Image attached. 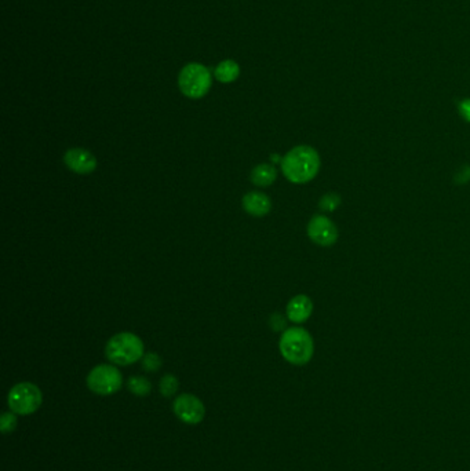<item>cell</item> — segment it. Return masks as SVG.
<instances>
[{
  "instance_id": "cell-1",
  "label": "cell",
  "mask_w": 470,
  "mask_h": 471,
  "mask_svg": "<svg viewBox=\"0 0 470 471\" xmlns=\"http://www.w3.org/2000/svg\"><path fill=\"white\" fill-rule=\"evenodd\" d=\"M320 170L319 153L307 145L292 147L281 160V171L292 184H307Z\"/></svg>"
},
{
  "instance_id": "cell-2",
  "label": "cell",
  "mask_w": 470,
  "mask_h": 471,
  "mask_svg": "<svg viewBox=\"0 0 470 471\" xmlns=\"http://www.w3.org/2000/svg\"><path fill=\"white\" fill-rule=\"evenodd\" d=\"M279 348L283 359L292 365L307 364L315 352V343L310 334L301 327L285 330L280 338Z\"/></svg>"
},
{
  "instance_id": "cell-3",
  "label": "cell",
  "mask_w": 470,
  "mask_h": 471,
  "mask_svg": "<svg viewBox=\"0 0 470 471\" xmlns=\"http://www.w3.org/2000/svg\"><path fill=\"white\" fill-rule=\"evenodd\" d=\"M106 359L116 365H130L143 357V342L131 333L112 337L105 348Z\"/></svg>"
},
{
  "instance_id": "cell-4",
  "label": "cell",
  "mask_w": 470,
  "mask_h": 471,
  "mask_svg": "<svg viewBox=\"0 0 470 471\" xmlns=\"http://www.w3.org/2000/svg\"><path fill=\"white\" fill-rule=\"evenodd\" d=\"M178 84L185 97L199 99L210 91L213 79L210 71L204 65L192 62L183 68L178 76Z\"/></svg>"
},
{
  "instance_id": "cell-5",
  "label": "cell",
  "mask_w": 470,
  "mask_h": 471,
  "mask_svg": "<svg viewBox=\"0 0 470 471\" xmlns=\"http://www.w3.org/2000/svg\"><path fill=\"white\" fill-rule=\"evenodd\" d=\"M43 402V394L40 389L31 383L23 382L12 387L8 396V404L12 412L17 415H32L35 413Z\"/></svg>"
},
{
  "instance_id": "cell-6",
  "label": "cell",
  "mask_w": 470,
  "mask_h": 471,
  "mask_svg": "<svg viewBox=\"0 0 470 471\" xmlns=\"http://www.w3.org/2000/svg\"><path fill=\"white\" fill-rule=\"evenodd\" d=\"M123 376L120 371L108 364H101L93 368L87 376L89 389L98 396H110L121 389Z\"/></svg>"
},
{
  "instance_id": "cell-7",
  "label": "cell",
  "mask_w": 470,
  "mask_h": 471,
  "mask_svg": "<svg viewBox=\"0 0 470 471\" xmlns=\"http://www.w3.org/2000/svg\"><path fill=\"white\" fill-rule=\"evenodd\" d=\"M307 236L320 247H331L338 240V229L326 215H315L307 224Z\"/></svg>"
},
{
  "instance_id": "cell-8",
  "label": "cell",
  "mask_w": 470,
  "mask_h": 471,
  "mask_svg": "<svg viewBox=\"0 0 470 471\" xmlns=\"http://www.w3.org/2000/svg\"><path fill=\"white\" fill-rule=\"evenodd\" d=\"M173 411L177 418L187 424H199L206 415L202 400L193 394H181L174 400Z\"/></svg>"
},
{
  "instance_id": "cell-9",
  "label": "cell",
  "mask_w": 470,
  "mask_h": 471,
  "mask_svg": "<svg viewBox=\"0 0 470 471\" xmlns=\"http://www.w3.org/2000/svg\"><path fill=\"white\" fill-rule=\"evenodd\" d=\"M64 163L71 171L82 176L94 173L98 165L95 156L83 147H72L67 150L64 154Z\"/></svg>"
},
{
  "instance_id": "cell-10",
  "label": "cell",
  "mask_w": 470,
  "mask_h": 471,
  "mask_svg": "<svg viewBox=\"0 0 470 471\" xmlns=\"http://www.w3.org/2000/svg\"><path fill=\"white\" fill-rule=\"evenodd\" d=\"M312 311L313 303L306 295H296L287 304V317L295 324L305 323L312 316Z\"/></svg>"
},
{
  "instance_id": "cell-11",
  "label": "cell",
  "mask_w": 470,
  "mask_h": 471,
  "mask_svg": "<svg viewBox=\"0 0 470 471\" xmlns=\"http://www.w3.org/2000/svg\"><path fill=\"white\" fill-rule=\"evenodd\" d=\"M243 208L252 217H265L270 213V199L261 192H250L243 197Z\"/></svg>"
},
{
  "instance_id": "cell-12",
  "label": "cell",
  "mask_w": 470,
  "mask_h": 471,
  "mask_svg": "<svg viewBox=\"0 0 470 471\" xmlns=\"http://www.w3.org/2000/svg\"><path fill=\"white\" fill-rule=\"evenodd\" d=\"M214 76L221 83H232L240 76V67L233 60H225L217 65Z\"/></svg>"
},
{
  "instance_id": "cell-13",
  "label": "cell",
  "mask_w": 470,
  "mask_h": 471,
  "mask_svg": "<svg viewBox=\"0 0 470 471\" xmlns=\"http://www.w3.org/2000/svg\"><path fill=\"white\" fill-rule=\"evenodd\" d=\"M277 171L270 165H259L251 171V182L257 186H269L276 181Z\"/></svg>"
},
{
  "instance_id": "cell-14",
  "label": "cell",
  "mask_w": 470,
  "mask_h": 471,
  "mask_svg": "<svg viewBox=\"0 0 470 471\" xmlns=\"http://www.w3.org/2000/svg\"><path fill=\"white\" fill-rule=\"evenodd\" d=\"M127 389L137 397H146L152 391V383L143 376H132L127 382Z\"/></svg>"
},
{
  "instance_id": "cell-15",
  "label": "cell",
  "mask_w": 470,
  "mask_h": 471,
  "mask_svg": "<svg viewBox=\"0 0 470 471\" xmlns=\"http://www.w3.org/2000/svg\"><path fill=\"white\" fill-rule=\"evenodd\" d=\"M178 387H180V382L172 374H167L161 379L159 389H161V393L163 397H167V398L173 397L178 391Z\"/></svg>"
},
{
  "instance_id": "cell-16",
  "label": "cell",
  "mask_w": 470,
  "mask_h": 471,
  "mask_svg": "<svg viewBox=\"0 0 470 471\" xmlns=\"http://www.w3.org/2000/svg\"><path fill=\"white\" fill-rule=\"evenodd\" d=\"M163 365V361L159 354L156 353H146L142 357V368L148 372H156L159 371Z\"/></svg>"
},
{
  "instance_id": "cell-17",
  "label": "cell",
  "mask_w": 470,
  "mask_h": 471,
  "mask_svg": "<svg viewBox=\"0 0 470 471\" xmlns=\"http://www.w3.org/2000/svg\"><path fill=\"white\" fill-rule=\"evenodd\" d=\"M19 424V419H17V413L14 412H5L0 418V430H2L3 434H9L13 433L17 428Z\"/></svg>"
},
{
  "instance_id": "cell-18",
  "label": "cell",
  "mask_w": 470,
  "mask_h": 471,
  "mask_svg": "<svg viewBox=\"0 0 470 471\" xmlns=\"http://www.w3.org/2000/svg\"><path fill=\"white\" fill-rule=\"evenodd\" d=\"M341 204V197L336 193H329L326 196L322 197L320 203H319V207L322 211H327V213H331L334 210H337Z\"/></svg>"
},
{
  "instance_id": "cell-19",
  "label": "cell",
  "mask_w": 470,
  "mask_h": 471,
  "mask_svg": "<svg viewBox=\"0 0 470 471\" xmlns=\"http://www.w3.org/2000/svg\"><path fill=\"white\" fill-rule=\"evenodd\" d=\"M458 112L465 121L470 123V98H465L458 104Z\"/></svg>"
},
{
  "instance_id": "cell-20",
  "label": "cell",
  "mask_w": 470,
  "mask_h": 471,
  "mask_svg": "<svg viewBox=\"0 0 470 471\" xmlns=\"http://www.w3.org/2000/svg\"><path fill=\"white\" fill-rule=\"evenodd\" d=\"M270 327L273 331H280L285 327V320L283 316H280V314H273V316L270 317Z\"/></svg>"
}]
</instances>
